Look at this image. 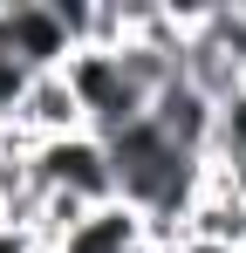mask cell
<instances>
[{
    "label": "cell",
    "instance_id": "cell-2",
    "mask_svg": "<svg viewBox=\"0 0 246 253\" xmlns=\"http://www.w3.org/2000/svg\"><path fill=\"white\" fill-rule=\"evenodd\" d=\"M0 55H14V62L35 69V76H55V69L76 55L62 14H55V0H0Z\"/></svg>",
    "mask_w": 246,
    "mask_h": 253
},
{
    "label": "cell",
    "instance_id": "cell-3",
    "mask_svg": "<svg viewBox=\"0 0 246 253\" xmlns=\"http://www.w3.org/2000/svg\"><path fill=\"white\" fill-rule=\"evenodd\" d=\"M151 130H158L171 151L205 158V151H212V96H199L192 83H171L164 96H151ZM205 165H212V158H205Z\"/></svg>",
    "mask_w": 246,
    "mask_h": 253
},
{
    "label": "cell",
    "instance_id": "cell-4",
    "mask_svg": "<svg viewBox=\"0 0 246 253\" xmlns=\"http://www.w3.org/2000/svg\"><path fill=\"white\" fill-rule=\"evenodd\" d=\"M185 240L246 253V199L226 185V171H212V178H205V192L192 199V212H185Z\"/></svg>",
    "mask_w": 246,
    "mask_h": 253
},
{
    "label": "cell",
    "instance_id": "cell-6",
    "mask_svg": "<svg viewBox=\"0 0 246 253\" xmlns=\"http://www.w3.org/2000/svg\"><path fill=\"white\" fill-rule=\"evenodd\" d=\"M205 158H212V171H233L246 158V83L212 103V151Z\"/></svg>",
    "mask_w": 246,
    "mask_h": 253
},
{
    "label": "cell",
    "instance_id": "cell-7",
    "mask_svg": "<svg viewBox=\"0 0 246 253\" xmlns=\"http://www.w3.org/2000/svg\"><path fill=\"white\" fill-rule=\"evenodd\" d=\"M0 253H35V240H28L21 226H0Z\"/></svg>",
    "mask_w": 246,
    "mask_h": 253
},
{
    "label": "cell",
    "instance_id": "cell-5",
    "mask_svg": "<svg viewBox=\"0 0 246 253\" xmlns=\"http://www.w3.org/2000/svg\"><path fill=\"white\" fill-rule=\"evenodd\" d=\"M21 130H28L35 144L89 130V117H82V103H76V89H69V76H62V69H55V76H35L28 103H21Z\"/></svg>",
    "mask_w": 246,
    "mask_h": 253
},
{
    "label": "cell",
    "instance_id": "cell-1",
    "mask_svg": "<svg viewBox=\"0 0 246 253\" xmlns=\"http://www.w3.org/2000/svg\"><path fill=\"white\" fill-rule=\"evenodd\" d=\"M28 178H35V192H69L82 206H110L117 199V165H110V144L103 137H48L28 151Z\"/></svg>",
    "mask_w": 246,
    "mask_h": 253
}]
</instances>
